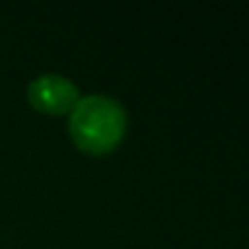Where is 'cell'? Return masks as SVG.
<instances>
[{
	"label": "cell",
	"instance_id": "1",
	"mask_svg": "<svg viewBox=\"0 0 249 249\" xmlns=\"http://www.w3.org/2000/svg\"><path fill=\"white\" fill-rule=\"evenodd\" d=\"M127 114L118 101L103 94L79 99L70 116V133L79 149L88 153H107L123 140Z\"/></svg>",
	"mask_w": 249,
	"mask_h": 249
},
{
	"label": "cell",
	"instance_id": "2",
	"mask_svg": "<svg viewBox=\"0 0 249 249\" xmlns=\"http://www.w3.org/2000/svg\"><path fill=\"white\" fill-rule=\"evenodd\" d=\"M29 101L39 112L64 114L79 103V90L61 74H42L29 86Z\"/></svg>",
	"mask_w": 249,
	"mask_h": 249
}]
</instances>
